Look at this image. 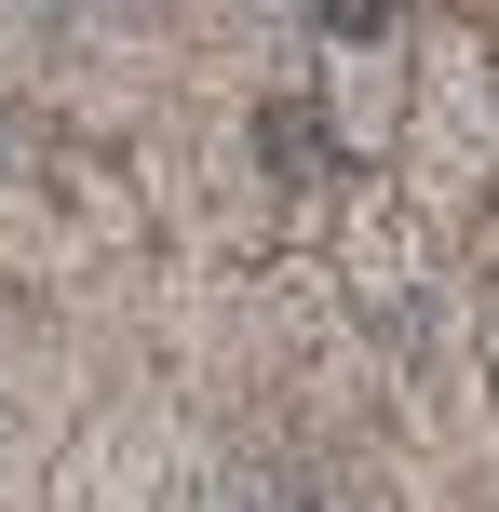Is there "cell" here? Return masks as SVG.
<instances>
[{"mask_svg":"<svg viewBox=\"0 0 499 512\" xmlns=\"http://www.w3.org/2000/svg\"><path fill=\"white\" fill-rule=\"evenodd\" d=\"M270 162L284 176H324V108H270Z\"/></svg>","mask_w":499,"mask_h":512,"instance_id":"cell-1","label":"cell"},{"mask_svg":"<svg viewBox=\"0 0 499 512\" xmlns=\"http://www.w3.org/2000/svg\"><path fill=\"white\" fill-rule=\"evenodd\" d=\"M311 27H338V41H365V27H392V0H311Z\"/></svg>","mask_w":499,"mask_h":512,"instance_id":"cell-2","label":"cell"}]
</instances>
